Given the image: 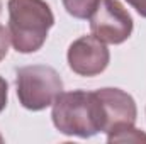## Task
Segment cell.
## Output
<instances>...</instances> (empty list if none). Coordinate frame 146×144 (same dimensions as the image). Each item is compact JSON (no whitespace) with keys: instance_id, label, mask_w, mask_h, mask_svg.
Listing matches in <instances>:
<instances>
[{"instance_id":"cell-5","label":"cell","mask_w":146,"mask_h":144,"mask_svg":"<svg viewBox=\"0 0 146 144\" xmlns=\"http://www.w3.org/2000/svg\"><path fill=\"white\" fill-rule=\"evenodd\" d=\"M66 59L73 73L88 78L106 71L110 61V53L107 44L92 34L75 39L68 48Z\"/></svg>"},{"instance_id":"cell-13","label":"cell","mask_w":146,"mask_h":144,"mask_svg":"<svg viewBox=\"0 0 146 144\" xmlns=\"http://www.w3.org/2000/svg\"><path fill=\"white\" fill-rule=\"evenodd\" d=\"M0 12H2V0H0Z\"/></svg>"},{"instance_id":"cell-10","label":"cell","mask_w":146,"mask_h":144,"mask_svg":"<svg viewBox=\"0 0 146 144\" xmlns=\"http://www.w3.org/2000/svg\"><path fill=\"white\" fill-rule=\"evenodd\" d=\"M7 100H9V83L3 76H0V112L7 107Z\"/></svg>"},{"instance_id":"cell-11","label":"cell","mask_w":146,"mask_h":144,"mask_svg":"<svg viewBox=\"0 0 146 144\" xmlns=\"http://www.w3.org/2000/svg\"><path fill=\"white\" fill-rule=\"evenodd\" d=\"M141 17H145L146 19V0H126Z\"/></svg>"},{"instance_id":"cell-2","label":"cell","mask_w":146,"mask_h":144,"mask_svg":"<svg viewBox=\"0 0 146 144\" xmlns=\"http://www.w3.org/2000/svg\"><path fill=\"white\" fill-rule=\"evenodd\" d=\"M9 34L17 53L29 54L42 48L54 26L51 7L44 0H9Z\"/></svg>"},{"instance_id":"cell-8","label":"cell","mask_w":146,"mask_h":144,"mask_svg":"<svg viewBox=\"0 0 146 144\" xmlns=\"http://www.w3.org/2000/svg\"><path fill=\"white\" fill-rule=\"evenodd\" d=\"M100 0H63L66 12L75 19H90Z\"/></svg>"},{"instance_id":"cell-1","label":"cell","mask_w":146,"mask_h":144,"mask_svg":"<svg viewBox=\"0 0 146 144\" xmlns=\"http://www.w3.org/2000/svg\"><path fill=\"white\" fill-rule=\"evenodd\" d=\"M51 119L54 127L75 137H92L106 129V119L97 92H61L53 102Z\"/></svg>"},{"instance_id":"cell-9","label":"cell","mask_w":146,"mask_h":144,"mask_svg":"<svg viewBox=\"0 0 146 144\" xmlns=\"http://www.w3.org/2000/svg\"><path fill=\"white\" fill-rule=\"evenodd\" d=\"M10 34H9V29H5L2 24H0V61L7 56L9 53V46H10Z\"/></svg>"},{"instance_id":"cell-4","label":"cell","mask_w":146,"mask_h":144,"mask_svg":"<svg viewBox=\"0 0 146 144\" xmlns=\"http://www.w3.org/2000/svg\"><path fill=\"white\" fill-rule=\"evenodd\" d=\"M134 29L131 14L119 0H100L90 15V31L106 44H122Z\"/></svg>"},{"instance_id":"cell-12","label":"cell","mask_w":146,"mask_h":144,"mask_svg":"<svg viewBox=\"0 0 146 144\" xmlns=\"http://www.w3.org/2000/svg\"><path fill=\"white\" fill-rule=\"evenodd\" d=\"M0 143H3V137H2V134H0Z\"/></svg>"},{"instance_id":"cell-7","label":"cell","mask_w":146,"mask_h":144,"mask_svg":"<svg viewBox=\"0 0 146 144\" xmlns=\"http://www.w3.org/2000/svg\"><path fill=\"white\" fill-rule=\"evenodd\" d=\"M109 143H146V134L134 127V124L119 126L107 132Z\"/></svg>"},{"instance_id":"cell-3","label":"cell","mask_w":146,"mask_h":144,"mask_svg":"<svg viewBox=\"0 0 146 144\" xmlns=\"http://www.w3.org/2000/svg\"><path fill=\"white\" fill-rule=\"evenodd\" d=\"M15 92L19 104L27 110H44L63 92L60 73L48 65L22 66L15 73Z\"/></svg>"},{"instance_id":"cell-6","label":"cell","mask_w":146,"mask_h":144,"mask_svg":"<svg viewBox=\"0 0 146 144\" xmlns=\"http://www.w3.org/2000/svg\"><path fill=\"white\" fill-rule=\"evenodd\" d=\"M95 92L100 98L102 110H104V119H106L104 132H109L119 126L136 122V117H138L136 102L127 92L121 88H110V87L99 88Z\"/></svg>"}]
</instances>
